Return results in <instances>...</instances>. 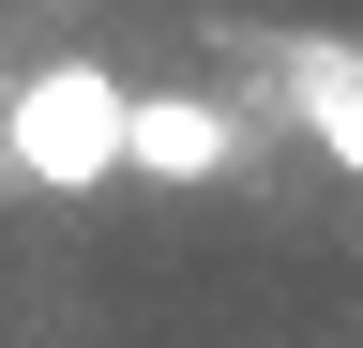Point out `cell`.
I'll return each instance as SVG.
<instances>
[{"instance_id": "cell-1", "label": "cell", "mask_w": 363, "mask_h": 348, "mask_svg": "<svg viewBox=\"0 0 363 348\" xmlns=\"http://www.w3.org/2000/svg\"><path fill=\"white\" fill-rule=\"evenodd\" d=\"M0 167L45 182V197L121 182V76H106V61H30V76H0Z\"/></svg>"}, {"instance_id": "cell-2", "label": "cell", "mask_w": 363, "mask_h": 348, "mask_svg": "<svg viewBox=\"0 0 363 348\" xmlns=\"http://www.w3.org/2000/svg\"><path fill=\"white\" fill-rule=\"evenodd\" d=\"M242 167V121L212 91H121V182H227Z\"/></svg>"}, {"instance_id": "cell-3", "label": "cell", "mask_w": 363, "mask_h": 348, "mask_svg": "<svg viewBox=\"0 0 363 348\" xmlns=\"http://www.w3.org/2000/svg\"><path fill=\"white\" fill-rule=\"evenodd\" d=\"M288 106H303V137L363 182V46H333V30H303L288 46Z\"/></svg>"}]
</instances>
